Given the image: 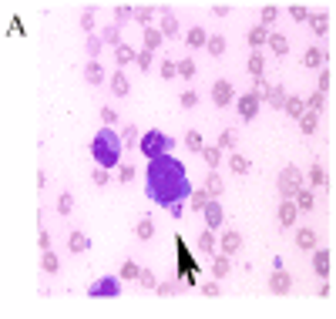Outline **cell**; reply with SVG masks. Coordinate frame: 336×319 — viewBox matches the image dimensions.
<instances>
[{"instance_id": "obj_52", "label": "cell", "mask_w": 336, "mask_h": 319, "mask_svg": "<svg viewBox=\"0 0 336 319\" xmlns=\"http://www.w3.org/2000/svg\"><path fill=\"white\" fill-rule=\"evenodd\" d=\"M158 292H161V296H168V292H175V286H172V282H161V286H158Z\"/></svg>"}, {"instance_id": "obj_15", "label": "cell", "mask_w": 336, "mask_h": 319, "mask_svg": "<svg viewBox=\"0 0 336 319\" xmlns=\"http://www.w3.org/2000/svg\"><path fill=\"white\" fill-rule=\"evenodd\" d=\"M292 205H296V209H302V212H309V209H313V192H302V188H299Z\"/></svg>"}, {"instance_id": "obj_3", "label": "cell", "mask_w": 336, "mask_h": 319, "mask_svg": "<svg viewBox=\"0 0 336 319\" xmlns=\"http://www.w3.org/2000/svg\"><path fill=\"white\" fill-rule=\"evenodd\" d=\"M172 138H168L165 131H148L145 138H141V154H148L151 162H158V158H165L168 151H172Z\"/></svg>"}, {"instance_id": "obj_30", "label": "cell", "mask_w": 336, "mask_h": 319, "mask_svg": "<svg viewBox=\"0 0 336 319\" xmlns=\"http://www.w3.org/2000/svg\"><path fill=\"white\" fill-rule=\"evenodd\" d=\"M309 182H313V185H326V175H323V168L319 165L309 168Z\"/></svg>"}, {"instance_id": "obj_46", "label": "cell", "mask_w": 336, "mask_h": 319, "mask_svg": "<svg viewBox=\"0 0 336 319\" xmlns=\"http://www.w3.org/2000/svg\"><path fill=\"white\" fill-rule=\"evenodd\" d=\"M199 245H202V249H205V252H209V249H212V232H205V235H202V239H199Z\"/></svg>"}, {"instance_id": "obj_2", "label": "cell", "mask_w": 336, "mask_h": 319, "mask_svg": "<svg viewBox=\"0 0 336 319\" xmlns=\"http://www.w3.org/2000/svg\"><path fill=\"white\" fill-rule=\"evenodd\" d=\"M121 148H124V141L114 134V128H101V131L94 134V141H91V154H94V162H98L101 168L118 165V162H121Z\"/></svg>"}, {"instance_id": "obj_13", "label": "cell", "mask_w": 336, "mask_h": 319, "mask_svg": "<svg viewBox=\"0 0 336 319\" xmlns=\"http://www.w3.org/2000/svg\"><path fill=\"white\" fill-rule=\"evenodd\" d=\"M329 265H333L329 252H326V249H319V252H316V272H319V275H329Z\"/></svg>"}, {"instance_id": "obj_51", "label": "cell", "mask_w": 336, "mask_h": 319, "mask_svg": "<svg viewBox=\"0 0 336 319\" xmlns=\"http://www.w3.org/2000/svg\"><path fill=\"white\" fill-rule=\"evenodd\" d=\"M158 41H161V34H155V31L148 34V51H151V47H155V44H158Z\"/></svg>"}, {"instance_id": "obj_24", "label": "cell", "mask_w": 336, "mask_h": 319, "mask_svg": "<svg viewBox=\"0 0 336 319\" xmlns=\"http://www.w3.org/2000/svg\"><path fill=\"white\" fill-rule=\"evenodd\" d=\"M299 121H302V131H306V134H313V131H316V114H313V111H306Z\"/></svg>"}, {"instance_id": "obj_7", "label": "cell", "mask_w": 336, "mask_h": 319, "mask_svg": "<svg viewBox=\"0 0 336 319\" xmlns=\"http://www.w3.org/2000/svg\"><path fill=\"white\" fill-rule=\"evenodd\" d=\"M259 94H246V98H239V118H242V121H252V118H256L259 114Z\"/></svg>"}, {"instance_id": "obj_45", "label": "cell", "mask_w": 336, "mask_h": 319, "mask_svg": "<svg viewBox=\"0 0 336 319\" xmlns=\"http://www.w3.org/2000/svg\"><path fill=\"white\" fill-rule=\"evenodd\" d=\"M44 269H47V272H54V269H57V259H54V255H51V252L44 255Z\"/></svg>"}, {"instance_id": "obj_37", "label": "cell", "mask_w": 336, "mask_h": 319, "mask_svg": "<svg viewBox=\"0 0 336 319\" xmlns=\"http://www.w3.org/2000/svg\"><path fill=\"white\" fill-rule=\"evenodd\" d=\"M111 88L118 91V94H124V91H128V81H124L121 74H114V81H111Z\"/></svg>"}, {"instance_id": "obj_27", "label": "cell", "mask_w": 336, "mask_h": 319, "mask_svg": "<svg viewBox=\"0 0 336 319\" xmlns=\"http://www.w3.org/2000/svg\"><path fill=\"white\" fill-rule=\"evenodd\" d=\"M205 41H209V37H205V31H199V27H195V31H189V44H192V47L205 44Z\"/></svg>"}, {"instance_id": "obj_42", "label": "cell", "mask_w": 336, "mask_h": 319, "mask_svg": "<svg viewBox=\"0 0 336 319\" xmlns=\"http://www.w3.org/2000/svg\"><path fill=\"white\" fill-rule=\"evenodd\" d=\"M161 74H165V77H175V74H179V67L172 64V61H165V64H161Z\"/></svg>"}, {"instance_id": "obj_47", "label": "cell", "mask_w": 336, "mask_h": 319, "mask_svg": "<svg viewBox=\"0 0 336 319\" xmlns=\"http://www.w3.org/2000/svg\"><path fill=\"white\" fill-rule=\"evenodd\" d=\"M195 101H199V98H195V94H192V91H185V94H182V104H185V108H192V104H195Z\"/></svg>"}, {"instance_id": "obj_43", "label": "cell", "mask_w": 336, "mask_h": 319, "mask_svg": "<svg viewBox=\"0 0 336 319\" xmlns=\"http://www.w3.org/2000/svg\"><path fill=\"white\" fill-rule=\"evenodd\" d=\"M88 81H91V84H98V81H101V71H98V64H91V67H88Z\"/></svg>"}, {"instance_id": "obj_16", "label": "cell", "mask_w": 336, "mask_h": 319, "mask_svg": "<svg viewBox=\"0 0 336 319\" xmlns=\"http://www.w3.org/2000/svg\"><path fill=\"white\" fill-rule=\"evenodd\" d=\"M239 245H242V239H239V232H225V235H222V249H225V252H235Z\"/></svg>"}, {"instance_id": "obj_32", "label": "cell", "mask_w": 336, "mask_h": 319, "mask_svg": "<svg viewBox=\"0 0 336 319\" xmlns=\"http://www.w3.org/2000/svg\"><path fill=\"white\" fill-rule=\"evenodd\" d=\"M272 21H276V7L269 4V7H262V27H269Z\"/></svg>"}, {"instance_id": "obj_35", "label": "cell", "mask_w": 336, "mask_h": 319, "mask_svg": "<svg viewBox=\"0 0 336 319\" xmlns=\"http://www.w3.org/2000/svg\"><path fill=\"white\" fill-rule=\"evenodd\" d=\"M202 154H205V162H209V165H219V154H222V151H219V148H205Z\"/></svg>"}, {"instance_id": "obj_17", "label": "cell", "mask_w": 336, "mask_h": 319, "mask_svg": "<svg viewBox=\"0 0 336 319\" xmlns=\"http://www.w3.org/2000/svg\"><path fill=\"white\" fill-rule=\"evenodd\" d=\"M269 47H272V51H276V54H286V51H289V47H286V37H282V34H269Z\"/></svg>"}, {"instance_id": "obj_40", "label": "cell", "mask_w": 336, "mask_h": 319, "mask_svg": "<svg viewBox=\"0 0 336 319\" xmlns=\"http://www.w3.org/2000/svg\"><path fill=\"white\" fill-rule=\"evenodd\" d=\"M319 108H323V94L316 91L313 98H309V111H313V114H316V111H319Z\"/></svg>"}, {"instance_id": "obj_8", "label": "cell", "mask_w": 336, "mask_h": 319, "mask_svg": "<svg viewBox=\"0 0 336 319\" xmlns=\"http://www.w3.org/2000/svg\"><path fill=\"white\" fill-rule=\"evenodd\" d=\"M232 84H229V81H215L212 84V98H215V104H219V108H225V104H232Z\"/></svg>"}, {"instance_id": "obj_31", "label": "cell", "mask_w": 336, "mask_h": 319, "mask_svg": "<svg viewBox=\"0 0 336 319\" xmlns=\"http://www.w3.org/2000/svg\"><path fill=\"white\" fill-rule=\"evenodd\" d=\"M219 192H222V178H219V175H209V195H219Z\"/></svg>"}, {"instance_id": "obj_11", "label": "cell", "mask_w": 336, "mask_h": 319, "mask_svg": "<svg viewBox=\"0 0 336 319\" xmlns=\"http://www.w3.org/2000/svg\"><path fill=\"white\" fill-rule=\"evenodd\" d=\"M259 88L266 91V101L272 104V108H282V104H286V91H282V88H266L262 81H259Z\"/></svg>"}, {"instance_id": "obj_1", "label": "cell", "mask_w": 336, "mask_h": 319, "mask_svg": "<svg viewBox=\"0 0 336 319\" xmlns=\"http://www.w3.org/2000/svg\"><path fill=\"white\" fill-rule=\"evenodd\" d=\"M145 188H148V198H155L158 205L172 209V215H182V202L192 195V185L185 178V168H182L179 158H158L145 168Z\"/></svg>"}, {"instance_id": "obj_20", "label": "cell", "mask_w": 336, "mask_h": 319, "mask_svg": "<svg viewBox=\"0 0 336 319\" xmlns=\"http://www.w3.org/2000/svg\"><path fill=\"white\" fill-rule=\"evenodd\" d=\"M179 77H195V61H192V57H185V61H179Z\"/></svg>"}, {"instance_id": "obj_29", "label": "cell", "mask_w": 336, "mask_h": 319, "mask_svg": "<svg viewBox=\"0 0 336 319\" xmlns=\"http://www.w3.org/2000/svg\"><path fill=\"white\" fill-rule=\"evenodd\" d=\"M232 172H239V175H242V172H249V162L242 158V154H232Z\"/></svg>"}, {"instance_id": "obj_41", "label": "cell", "mask_w": 336, "mask_h": 319, "mask_svg": "<svg viewBox=\"0 0 336 319\" xmlns=\"http://www.w3.org/2000/svg\"><path fill=\"white\" fill-rule=\"evenodd\" d=\"M329 84H333V74H329V71H323V77H319V94H323Z\"/></svg>"}, {"instance_id": "obj_4", "label": "cell", "mask_w": 336, "mask_h": 319, "mask_svg": "<svg viewBox=\"0 0 336 319\" xmlns=\"http://www.w3.org/2000/svg\"><path fill=\"white\" fill-rule=\"evenodd\" d=\"M175 249H179V262H182V279H185V282H195L199 265L192 262V252H189V245H185V239H175Z\"/></svg>"}, {"instance_id": "obj_23", "label": "cell", "mask_w": 336, "mask_h": 319, "mask_svg": "<svg viewBox=\"0 0 336 319\" xmlns=\"http://www.w3.org/2000/svg\"><path fill=\"white\" fill-rule=\"evenodd\" d=\"M175 31H179V24H175V14H165V17H161V34H168V37H172Z\"/></svg>"}, {"instance_id": "obj_25", "label": "cell", "mask_w": 336, "mask_h": 319, "mask_svg": "<svg viewBox=\"0 0 336 319\" xmlns=\"http://www.w3.org/2000/svg\"><path fill=\"white\" fill-rule=\"evenodd\" d=\"M302 61H306L309 67H319V64H323V51H316V47H313V51H306V57H302Z\"/></svg>"}, {"instance_id": "obj_50", "label": "cell", "mask_w": 336, "mask_h": 319, "mask_svg": "<svg viewBox=\"0 0 336 319\" xmlns=\"http://www.w3.org/2000/svg\"><path fill=\"white\" fill-rule=\"evenodd\" d=\"M131 178H134V168L124 165V168H121V182H131Z\"/></svg>"}, {"instance_id": "obj_14", "label": "cell", "mask_w": 336, "mask_h": 319, "mask_svg": "<svg viewBox=\"0 0 336 319\" xmlns=\"http://www.w3.org/2000/svg\"><path fill=\"white\" fill-rule=\"evenodd\" d=\"M279 222L282 225H292V222H296V205H292V202H282L279 205Z\"/></svg>"}, {"instance_id": "obj_10", "label": "cell", "mask_w": 336, "mask_h": 319, "mask_svg": "<svg viewBox=\"0 0 336 319\" xmlns=\"http://www.w3.org/2000/svg\"><path fill=\"white\" fill-rule=\"evenodd\" d=\"M205 222H209V232L222 225V205H219V202H209V205H205Z\"/></svg>"}, {"instance_id": "obj_38", "label": "cell", "mask_w": 336, "mask_h": 319, "mask_svg": "<svg viewBox=\"0 0 336 319\" xmlns=\"http://www.w3.org/2000/svg\"><path fill=\"white\" fill-rule=\"evenodd\" d=\"M185 141H189V148H192V151H199V148H202V134H199V131H192L189 138H185Z\"/></svg>"}, {"instance_id": "obj_22", "label": "cell", "mask_w": 336, "mask_h": 319, "mask_svg": "<svg viewBox=\"0 0 336 319\" xmlns=\"http://www.w3.org/2000/svg\"><path fill=\"white\" fill-rule=\"evenodd\" d=\"M249 71H252V77H256V81H262V54H252V57H249Z\"/></svg>"}, {"instance_id": "obj_18", "label": "cell", "mask_w": 336, "mask_h": 319, "mask_svg": "<svg viewBox=\"0 0 336 319\" xmlns=\"http://www.w3.org/2000/svg\"><path fill=\"white\" fill-rule=\"evenodd\" d=\"M84 249H88V235H84V232H74V235H71V252H84Z\"/></svg>"}, {"instance_id": "obj_19", "label": "cell", "mask_w": 336, "mask_h": 319, "mask_svg": "<svg viewBox=\"0 0 336 319\" xmlns=\"http://www.w3.org/2000/svg\"><path fill=\"white\" fill-rule=\"evenodd\" d=\"M282 108L289 111L292 118H302V98H286V104H282Z\"/></svg>"}, {"instance_id": "obj_6", "label": "cell", "mask_w": 336, "mask_h": 319, "mask_svg": "<svg viewBox=\"0 0 336 319\" xmlns=\"http://www.w3.org/2000/svg\"><path fill=\"white\" fill-rule=\"evenodd\" d=\"M299 168H286V172H282V175H279V192H282V195H296V192H299Z\"/></svg>"}, {"instance_id": "obj_34", "label": "cell", "mask_w": 336, "mask_h": 319, "mask_svg": "<svg viewBox=\"0 0 336 319\" xmlns=\"http://www.w3.org/2000/svg\"><path fill=\"white\" fill-rule=\"evenodd\" d=\"M138 275H141V272H138V265H134V262H128L121 269V279H138Z\"/></svg>"}, {"instance_id": "obj_44", "label": "cell", "mask_w": 336, "mask_h": 319, "mask_svg": "<svg viewBox=\"0 0 336 319\" xmlns=\"http://www.w3.org/2000/svg\"><path fill=\"white\" fill-rule=\"evenodd\" d=\"M202 205H209V192H195V209H202Z\"/></svg>"}, {"instance_id": "obj_12", "label": "cell", "mask_w": 336, "mask_h": 319, "mask_svg": "<svg viewBox=\"0 0 336 319\" xmlns=\"http://www.w3.org/2000/svg\"><path fill=\"white\" fill-rule=\"evenodd\" d=\"M296 245H299V249H316V232L313 229H299L296 232Z\"/></svg>"}, {"instance_id": "obj_33", "label": "cell", "mask_w": 336, "mask_h": 319, "mask_svg": "<svg viewBox=\"0 0 336 319\" xmlns=\"http://www.w3.org/2000/svg\"><path fill=\"white\" fill-rule=\"evenodd\" d=\"M212 272L215 275H225V272H229V259H222V255H219V259H215V265H212Z\"/></svg>"}, {"instance_id": "obj_36", "label": "cell", "mask_w": 336, "mask_h": 319, "mask_svg": "<svg viewBox=\"0 0 336 319\" xmlns=\"http://www.w3.org/2000/svg\"><path fill=\"white\" fill-rule=\"evenodd\" d=\"M138 235H141V239H148V235H151V219H141V222H138Z\"/></svg>"}, {"instance_id": "obj_28", "label": "cell", "mask_w": 336, "mask_h": 319, "mask_svg": "<svg viewBox=\"0 0 336 319\" xmlns=\"http://www.w3.org/2000/svg\"><path fill=\"white\" fill-rule=\"evenodd\" d=\"M209 51H212V54L219 57V54L225 51V37H209Z\"/></svg>"}, {"instance_id": "obj_39", "label": "cell", "mask_w": 336, "mask_h": 319, "mask_svg": "<svg viewBox=\"0 0 336 319\" xmlns=\"http://www.w3.org/2000/svg\"><path fill=\"white\" fill-rule=\"evenodd\" d=\"M289 14L296 17V21H306V17H309V14H306V7H299V4H292V7H289Z\"/></svg>"}, {"instance_id": "obj_9", "label": "cell", "mask_w": 336, "mask_h": 319, "mask_svg": "<svg viewBox=\"0 0 336 319\" xmlns=\"http://www.w3.org/2000/svg\"><path fill=\"white\" fill-rule=\"evenodd\" d=\"M289 286H292V279L282 272V269H276V272H272V279H269V289H272L276 296H286V292H289Z\"/></svg>"}, {"instance_id": "obj_48", "label": "cell", "mask_w": 336, "mask_h": 319, "mask_svg": "<svg viewBox=\"0 0 336 319\" xmlns=\"http://www.w3.org/2000/svg\"><path fill=\"white\" fill-rule=\"evenodd\" d=\"M71 212V195H61V215H67Z\"/></svg>"}, {"instance_id": "obj_26", "label": "cell", "mask_w": 336, "mask_h": 319, "mask_svg": "<svg viewBox=\"0 0 336 319\" xmlns=\"http://www.w3.org/2000/svg\"><path fill=\"white\" fill-rule=\"evenodd\" d=\"M249 41H252V44H266V41H269V34H266V27H262V24H259L256 31L249 34Z\"/></svg>"}, {"instance_id": "obj_49", "label": "cell", "mask_w": 336, "mask_h": 319, "mask_svg": "<svg viewBox=\"0 0 336 319\" xmlns=\"http://www.w3.org/2000/svg\"><path fill=\"white\" fill-rule=\"evenodd\" d=\"M101 118H104V124H114V111L104 108V111H101Z\"/></svg>"}, {"instance_id": "obj_21", "label": "cell", "mask_w": 336, "mask_h": 319, "mask_svg": "<svg viewBox=\"0 0 336 319\" xmlns=\"http://www.w3.org/2000/svg\"><path fill=\"white\" fill-rule=\"evenodd\" d=\"M309 21H313V31L316 34H326V31H329V17H326V14H316V17H309Z\"/></svg>"}, {"instance_id": "obj_5", "label": "cell", "mask_w": 336, "mask_h": 319, "mask_svg": "<svg viewBox=\"0 0 336 319\" xmlns=\"http://www.w3.org/2000/svg\"><path fill=\"white\" fill-rule=\"evenodd\" d=\"M118 292H121V282H118L114 275H104V279H98V282L88 289V296H94V299H111V296H118Z\"/></svg>"}]
</instances>
